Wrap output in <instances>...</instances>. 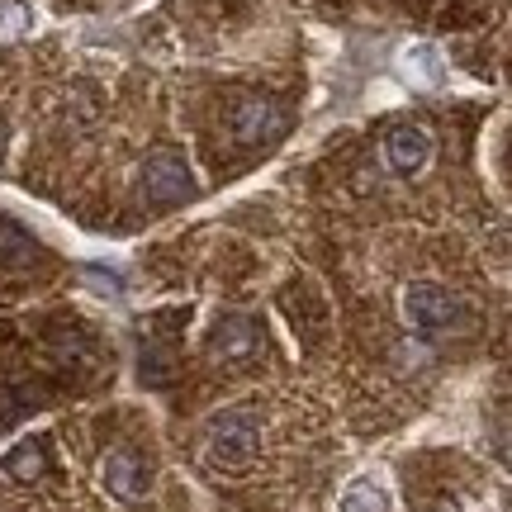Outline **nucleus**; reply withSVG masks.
<instances>
[{"instance_id": "nucleus-3", "label": "nucleus", "mask_w": 512, "mask_h": 512, "mask_svg": "<svg viewBox=\"0 0 512 512\" xmlns=\"http://www.w3.org/2000/svg\"><path fill=\"white\" fill-rule=\"evenodd\" d=\"M143 195L152 204L195 200V171H190V162H185L181 152H171V147L152 152V157L143 162Z\"/></svg>"}, {"instance_id": "nucleus-6", "label": "nucleus", "mask_w": 512, "mask_h": 512, "mask_svg": "<svg viewBox=\"0 0 512 512\" xmlns=\"http://www.w3.org/2000/svg\"><path fill=\"white\" fill-rule=\"evenodd\" d=\"M384 162L399 176H418L422 166L432 162V133L422 124H394L384 138Z\"/></svg>"}, {"instance_id": "nucleus-5", "label": "nucleus", "mask_w": 512, "mask_h": 512, "mask_svg": "<svg viewBox=\"0 0 512 512\" xmlns=\"http://www.w3.org/2000/svg\"><path fill=\"white\" fill-rule=\"evenodd\" d=\"M105 494L128 503V508H138L147 494H152V465H147L133 446H114L110 456H105Z\"/></svg>"}, {"instance_id": "nucleus-4", "label": "nucleus", "mask_w": 512, "mask_h": 512, "mask_svg": "<svg viewBox=\"0 0 512 512\" xmlns=\"http://www.w3.org/2000/svg\"><path fill=\"white\" fill-rule=\"evenodd\" d=\"M266 347V337H261V323L247 318V313H223L214 332H209V356L214 361H228V366H247L256 361Z\"/></svg>"}, {"instance_id": "nucleus-9", "label": "nucleus", "mask_w": 512, "mask_h": 512, "mask_svg": "<svg viewBox=\"0 0 512 512\" xmlns=\"http://www.w3.org/2000/svg\"><path fill=\"white\" fill-rule=\"evenodd\" d=\"M403 72L413 76V81H422V86H441L446 81V62H441V53L432 43H413L403 53Z\"/></svg>"}, {"instance_id": "nucleus-7", "label": "nucleus", "mask_w": 512, "mask_h": 512, "mask_svg": "<svg viewBox=\"0 0 512 512\" xmlns=\"http://www.w3.org/2000/svg\"><path fill=\"white\" fill-rule=\"evenodd\" d=\"M280 128H285V114H280L275 100H266V95L238 100V110H233V133H238L242 143H266V138H275Z\"/></svg>"}, {"instance_id": "nucleus-10", "label": "nucleus", "mask_w": 512, "mask_h": 512, "mask_svg": "<svg viewBox=\"0 0 512 512\" xmlns=\"http://www.w3.org/2000/svg\"><path fill=\"white\" fill-rule=\"evenodd\" d=\"M38 24L34 5H24V0H0V43H10V38H24L29 29Z\"/></svg>"}, {"instance_id": "nucleus-8", "label": "nucleus", "mask_w": 512, "mask_h": 512, "mask_svg": "<svg viewBox=\"0 0 512 512\" xmlns=\"http://www.w3.org/2000/svg\"><path fill=\"white\" fill-rule=\"evenodd\" d=\"M337 512H389V494H384L380 479H351L347 494H342V503H337Z\"/></svg>"}, {"instance_id": "nucleus-1", "label": "nucleus", "mask_w": 512, "mask_h": 512, "mask_svg": "<svg viewBox=\"0 0 512 512\" xmlns=\"http://www.w3.org/2000/svg\"><path fill=\"white\" fill-rule=\"evenodd\" d=\"M261 451V418L256 408L238 403V408H223L209 418V432H204V456L219 470H247Z\"/></svg>"}, {"instance_id": "nucleus-11", "label": "nucleus", "mask_w": 512, "mask_h": 512, "mask_svg": "<svg viewBox=\"0 0 512 512\" xmlns=\"http://www.w3.org/2000/svg\"><path fill=\"white\" fill-rule=\"evenodd\" d=\"M5 470H10L15 479H34L38 470H43V451H38L34 441H24L19 451H10V456H5Z\"/></svg>"}, {"instance_id": "nucleus-2", "label": "nucleus", "mask_w": 512, "mask_h": 512, "mask_svg": "<svg viewBox=\"0 0 512 512\" xmlns=\"http://www.w3.org/2000/svg\"><path fill=\"white\" fill-rule=\"evenodd\" d=\"M403 318H408V328L418 332V337L437 342V337L460 328L465 304H460L451 290H441L437 280H413V285L403 290Z\"/></svg>"}]
</instances>
